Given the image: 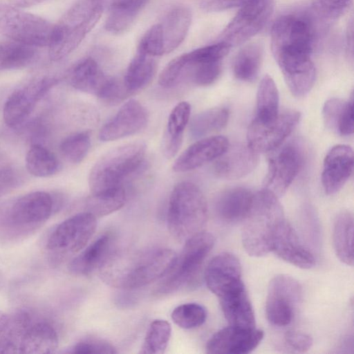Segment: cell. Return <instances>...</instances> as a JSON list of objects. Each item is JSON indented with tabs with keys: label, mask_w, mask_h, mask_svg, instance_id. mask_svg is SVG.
I'll use <instances>...</instances> for the list:
<instances>
[{
	"label": "cell",
	"mask_w": 354,
	"mask_h": 354,
	"mask_svg": "<svg viewBox=\"0 0 354 354\" xmlns=\"http://www.w3.org/2000/svg\"><path fill=\"white\" fill-rule=\"evenodd\" d=\"M326 25L312 11L280 16L271 30V50L286 82L296 97L306 95L315 81L311 55Z\"/></svg>",
	"instance_id": "1"
},
{
	"label": "cell",
	"mask_w": 354,
	"mask_h": 354,
	"mask_svg": "<svg viewBox=\"0 0 354 354\" xmlns=\"http://www.w3.org/2000/svg\"><path fill=\"white\" fill-rule=\"evenodd\" d=\"M176 257V252L168 248L111 253L99 270L109 285L134 289L164 277Z\"/></svg>",
	"instance_id": "2"
},
{
	"label": "cell",
	"mask_w": 354,
	"mask_h": 354,
	"mask_svg": "<svg viewBox=\"0 0 354 354\" xmlns=\"http://www.w3.org/2000/svg\"><path fill=\"white\" fill-rule=\"evenodd\" d=\"M230 48V46L219 41L178 55L161 71L158 83L164 88L185 82L196 86H209L220 76L223 60Z\"/></svg>",
	"instance_id": "3"
},
{
	"label": "cell",
	"mask_w": 354,
	"mask_h": 354,
	"mask_svg": "<svg viewBox=\"0 0 354 354\" xmlns=\"http://www.w3.org/2000/svg\"><path fill=\"white\" fill-rule=\"evenodd\" d=\"M284 221L277 196L264 188L254 193L250 208L243 221L241 239L246 252L259 257L271 252L274 236Z\"/></svg>",
	"instance_id": "4"
},
{
	"label": "cell",
	"mask_w": 354,
	"mask_h": 354,
	"mask_svg": "<svg viewBox=\"0 0 354 354\" xmlns=\"http://www.w3.org/2000/svg\"><path fill=\"white\" fill-rule=\"evenodd\" d=\"M102 0H80L53 26L49 56L59 61L71 54L95 27L103 13Z\"/></svg>",
	"instance_id": "5"
},
{
	"label": "cell",
	"mask_w": 354,
	"mask_h": 354,
	"mask_svg": "<svg viewBox=\"0 0 354 354\" xmlns=\"http://www.w3.org/2000/svg\"><path fill=\"white\" fill-rule=\"evenodd\" d=\"M207 218V204L205 196L195 184L183 181L178 183L170 195L167 210V227L176 239L187 240L203 231Z\"/></svg>",
	"instance_id": "6"
},
{
	"label": "cell",
	"mask_w": 354,
	"mask_h": 354,
	"mask_svg": "<svg viewBox=\"0 0 354 354\" xmlns=\"http://www.w3.org/2000/svg\"><path fill=\"white\" fill-rule=\"evenodd\" d=\"M145 155L146 145L142 141L124 144L106 152L89 174L91 194L122 186L123 180L140 167Z\"/></svg>",
	"instance_id": "7"
},
{
	"label": "cell",
	"mask_w": 354,
	"mask_h": 354,
	"mask_svg": "<svg viewBox=\"0 0 354 354\" xmlns=\"http://www.w3.org/2000/svg\"><path fill=\"white\" fill-rule=\"evenodd\" d=\"M214 242V236L205 231L187 239L173 267L157 288L156 294H169L195 283Z\"/></svg>",
	"instance_id": "8"
},
{
	"label": "cell",
	"mask_w": 354,
	"mask_h": 354,
	"mask_svg": "<svg viewBox=\"0 0 354 354\" xmlns=\"http://www.w3.org/2000/svg\"><path fill=\"white\" fill-rule=\"evenodd\" d=\"M53 25L20 8L0 4V33L8 39L35 47L48 46Z\"/></svg>",
	"instance_id": "9"
},
{
	"label": "cell",
	"mask_w": 354,
	"mask_h": 354,
	"mask_svg": "<svg viewBox=\"0 0 354 354\" xmlns=\"http://www.w3.org/2000/svg\"><path fill=\"white\" fill-rule=\"evenodd\" d=\"M302 299V287L295 278L286 274L273 277L268 286L266 301L268 322L278 327L289 325Z\"/></svg>",
	"instance_id": "10"
},
{
	"label": "cell",
	"mask_w": 354,
	"mask_h": 354,
	"mask_svg": "<svg viewBox=\"0 0 354 354\" xmlns=\"http://www.w3.org/2000/svg\"><path fill=\"white\" fill-rule=\"evenodd\" d=\"M273 6V0H251L246 3L225 27L220 41L231 47L245 43L264 27Z\"/></svg>",
	"instance_id": "11"
},
{
	"label": "cell",
	"mask_w": 354,
	"mask_h": 354,
	"mask_svg": "<svg viewBox=\"0 0 354 354\" xmlns=\"http://www.w3.org/2000/svg\"><path fill=\"white\" fill-rule=\"evenodd\" d=\"M96 227L94 215L88 212L78 213L56 227L48 239L47 248L62 254H75L86 246Z\"/></svg>",
	"instance_id": "12"
},
{
	"label": "cell",
	"mask_w": 354,
	"mask_h": 354,
	"mask_svg": "<svg viewBox=\"0 0 354 354\" xmlns=\"http://www.w3.org/2000/svg\"><path fill=\"white\" fill-rule=\"evenodd\" d=\"M301 114L296 111L279 113L269 122L254 119L247 133V145L257 153L267 152L280 146L292 133L300 120Z\"/></svg>",
	"instance_id": "13"
},
{
	"label": "cell",
	"mask_w": 354,
	"mask_h": 354,
	"mask_svg": "<svg viewBox=\"0 0 354 354\" xmlns=\"http://www.w3.org/2000/svg\"><path fill=\"white\" fill-rule=\"evenodd\" d=\"M57 84L51 77H41L19 87L7 99L3 111L7 126L21 125L30 115L37 103Z\"/></svg>",
	"instance_id": "14"
},
{
	"label": "cell",
	"mask_w": 354,
	"mask_h": 354,
	"mask_svg": "<svg viewBox=\"0 0 354 354\" xmlns=\"http://www.w3.org/2000/svg\"><path fill=\"white\" fill-rule=\"evenodd\" d=\"M302 164L300 149L288 144L269 161L263 188L278 198L281 196L297 176Z\"/></svg>",
	"instance_id": "15"
},
{
	"label": "cell",
	"mask_w": 354,
	"mask_h": 354,
	"mask_svg": "<svg viewBox=\"0 0 354 354\" xmlns=\"http://www.w3.org/2000/svg\"><path fill=\"white\" fill-rule=\"evenodd\" d=\"M239 259L230 252H221L208 263L204 272L207 288L218 298L236 289L244 283Z\"/></svg>",
	"instance_id": "16"
},
{
	"label": "cell",
	"mask_w": 354,
	"mask_h": 354,
	"mask_svg": "<svg viewBox=\"0 0 354 354\" xmlns=\"http://www.w3.org/2000/svg\"><path fill=\"white\" fill-rule=\"evenodd\" d=\"M148 120L146 108L138 100H129L101 128L99 138L106 142L133 135L144 129Z\"/></svg>",
	"instance_id": "17"
},
{
	"label": "cell",
	"mask_w": 354,
	"mask_h": 354,
	"mask_svg": "<svg viewBox=\"0 0 354 354\" xmlns=\"http://www.w3.org/2000/svg\"><path fill=\"white\" fill-rule=\"evenodd\" d=\"M260 329L243 328L229 325L215 333L207 341L206 352L211 354H247L263 338Z\"/></svg>",
	"instance_id": "18"
},
{
	"label": "cell",
	"mask_w": 354,
	"mask_h": 354,
	"mask_svg": "<svg viewBox=\"0 0 354 354\" xmlns=\"http://www.w3.org/2000/svg\"><path fill=\"white\" fill-rule=\"evenodd\" d=\"M353 152L351 147L337 145L326 154L323 165L322 183L326 194L339 192L353 173Z\"/></svg>",
	"instance_id": "19"
},
{
	"label": "cell",
	"mask_w": 354,
	"mask_h": 354,
	"mask_svg": "<svg viewBox=\"0 0 354 354\" xmlns=\"http://www.w3.org/2000/svg\"><path fill=\"white\" fill-rule=\"evenodd\" d=\"M229 147L223 136L201 139L187 147L175 160L173 170L183 173L197 169L221 156Z\"/></svg>",
	"instance_id": "20"
},
{
	"label": "cell",
	"mask_w": 354,
	"mask_h": 354,
	"mask_svg": "<svg viewBox=\"0 0 354 354\" xmlns=\"http://www.w3.org/2000/svg\"><path fill=\"white\" fill-rule=\"evenodd\" d=\"M54 206L52 196L45 192H33L18 198L11 207L10 218L16 225L41 223L50 216Z\"/></svg>",
	"instance_id": "21"
},
{
	"label": "cell",
	"mask_w": 354,
	"mask_h": 354,
	"mask_svg": "<svg viewBox=\"0 0 354 354\" xmlns=\"http://www.w3.org/2000/svg\"><path fill=\"white\" fill-rule=\"evenodd\" d=\"M272 252L281 259L301 269H310L315 264L313 254L301 244L295 231L286 220L277 232Z\"/></svg>",
	"instance_id": "22"
},
{
	"label": "cell",
	"mask_w": 354,
	"mask_h": 354,
	"mask_svg": "<svg viewBox=\"0 0 354 354\" xmlns=\"http://www.w3.org/2000/svg\"><path fill=\"white\" fill-rule=\"evenodd\" d=\"M259 162L258 153L248 145H237L227 149L214 165L215 174L221 178L234 180L249 174Z\"/></svg>",
	"instance_id": "23"
},
{
	"label": "cell",
	"mask_w": 354,
	"mask_h": 354,
	"mask_svg": "<svg viewBox=\"0 0 354 354\" xmlns=\"http://www.w3.org/2000/svg\"><path fill=\"white\" fill-rule=\"evenodd\" d=\"M58 342L57 332L50 324L45 321H33L30 317L19 337L18 353H53Z\"/></svg>",
	"instance_id": "24"
},
{
	"label": "cell",
	"mask_w": 354,
	"mask_h": 354,
	"mask_svg": "<svg viewBox=\"0 0 354 354\" xmlns=\"http://www.w3.org/2000/svg\"><path fill=\"white\" fill-rule=\"evenodd\" d=\"M254 192L243 187L226 189L216 201L218 217L226 223L243 221L249 212Z\"/></svg>",
	"instance_id": "25"
},
{
	"label": "cell",
	"mask_w": 354,
	"mask_h": 354,
	"mask_svg": "<svg viewBox=\"0 0 354 354\" xmlns=\"http://www.w3.org/2000/svg\"><path fill=\"white\" fill-rule=\"evenodd\" d=\"M218 299L229 325L248 329L255 328L254 313L245 285Z\"/></svg>",
	"instance_id": "26"
},
{
	"label": "cell",
	"mask_w": 354,
	"mask_h": 354,
	"mask_svg": "<svg viewBox=\"0 0 354 354\" xmlns=\"http://www.w3.org/2000/svg\"><path fill=\"white\" fill-rule=\"evenodd\" d=\"M192 12L184 6L171 8L159 23L165 53L176 50L185 40L192 23Z\"/></svg>",
	"instance_id": "27"
},
{
	"label": "cell",
	"mask_w": 354,
	"mask_h": 354,
	"mask_svg": "<svg viewBox=\"0 0 354 354\" xmlns=\"http://www.w3.org/2000/svg\"><path fill=\"white\" fill-rule=\"evenodd\" d=\"M112 236L105 234L86 247L69 264V270L75 275L88 276L100 269L111 254Z\"/></svg>",
	"instance_id": "28"
},
{
	"label": "cell",
	"mask_w": 354,
	"mask_h": 354,
	"mask_svg": "<svg viewBox=\"0 0 354 354\" xmlns=\"http://www.w3.org/2000/svg\"><path fill=\"white\" fill-rule=\"evenodd\" d=\"M149 0H113L104 24L109 32L119 35L127 31Z\"/></svg>",
	"instance_id": "29"
},
{
	"label": "cell",
	"mask_w": 354,
	"mask_h": 354,
	"mask_svg": "<svg viewBox=\"0 0 354 354\" xmlns=\"http://www.w3.org/2000/svg\"><path fill=\"white\" fill-rule=\"evenodd\" d=\"M70 82L75 89L98 96L107 81L98 63L92 57L80 61L70 73Z\"/></svg>",
	"instance_id": "30"
},
{
	"label": "cell",
	"mask_w": 354,
	"mask_h": 354,
	"mask_svg": "<svg viewBox=\"0 0 354 354\" xmlns=\"http://www.w3.org/2000/svg\"><path fill=\"white\" fill-rule=\"evenodd\" d=\"M190 113L191 106L187 102H179L171 110L163 141V151L167 158H173L179 151Z\"/></svg>",
	"instance_id": "31"
},
{
	"label": "cell",
	"mask_w": 354,
	"mask_h": 354,
	"mask_svg": "<svg viewBox=\"0 0 354 354\" xmlns=\"http://www.w3.org/2000/svg\"><path fill=\"white\" fill-rule=\"evenodd\" d=\"M326 127L342 136H350L354 130L353 100L331 98L327 100L322 109Z\"/></svg>",
	"instance_id": "32"
},
{
	"label": "cell",
	"mask_w": 354,
	"mask_h": 354,
	"mask_svg": "<svg viewBox=\"0 0 354 354\" xmlns=\"http://www.w3.org/2000/svg\"><path fill=\"white\" fill-rule=\"evenodd\" d=\"M353 217L348 211L339 212L334 221L333 241L335 254L344 263L353 265Z\"/></svg>",
	"instance_id": "33"
},
{
	"label": "cell",
	"mask_w": 354,
	"mask_h": 354,
	"mask_svg": "<svg viewBox=\"0 0 354 354\" xmlns=\"http://www.w3.org/2000/svg\"><path fill=\"white\" fill-rule=\"evenodd\" d=\"M156 66L155 57L137 50L123 80L127 90L132 93L145 87L154 76Z\"/></svg>",
	"instance_id": "34"
},
{
	"label": "cell",
	"mask_w": 354,
	"mask_h": 354,
	"mask_svg": "<svg viewBox=\"0 0 354 354\" xmlns=\"http://www.w3.org/2000/svg\"><path fill=\"white\" fill-rule=\"evenodd\" d=\"M37 56V47L10 39L0 42V71L26 67Z\"/></svg>",
	"instance_id": "35"
},
{
	"label": "cell",
	"mask_w": 354,
	"mask_h": 354,
	"mask_svg": "<svg viewBox=\"0 0 354 354\" xmlns=\"http://www.w3.org/2000/svg\"><path fill=\"white\" fill-rule=\"evenodd\" d=\"M262 53V48L257 43L250 44L241 48L233 62L234 76L241 81H254L260 71Z\"/></svg>",
	"instance_id": "36"
},
{
	"label": "cell",
	"mask_w": 354,
	"mask_h": 354,
	"mask_svg": "<svg viewBox=\"0 0 354 354\" xmlns=\"http://www.w3.org/2000/svg\"><path fill=\"white\" fill-rule=\"evenodd\" d=\"M122 186L96 194H91L85 203L86 212L96 216L109 215L122 208L126 202Z\"/></svg>",
	"instance_id": "37"
},
{
	"label": "cell",
	"mask_w": 354,
	"mask_h": 354,
	"mask_svg": "<svg viewBox=\"0 0 354 354\" xmlns=\"http://www.w3.org/2000/svg\"><path fill=\"white\" fill-rule=\"evenodd\" d=\"M279 93L271 77L266 75L261 80L257 95V115L255 119L269 122L279 115Z\"/></svg>",
	"instance_id": "38"
},
{
	"label": "cell",
	"mask_w": 354,
	"mask_h": 354,
	"mask_svg": "<svg viewBox=\"0 0 354 354\" xmlns=\"http://www.w3.org/2000/svg\"><path fill=\"white\" fill-rule=\"evenodd\" d=\"M26 167L32 176L46 178L58 171L59 162L48 149L40 145H34L27 152Z\"/></svg>",
	"instance_id": "39"
},
{
	"label": "cell",
	"mask_w": 354,
	"mask_h": 354,
	"mask_svg": "<svg viewBox=\"0 0 354 354\" xmlns=\"http://www.w3.org/2000/svg\"><path fill=\"white\" fill-rule=\"evenodd\" d=\"M229 118V111L223 107L213 108L196 115L190 123V133L201 138L223 129Z\"/></svg>",
	"instance_id": "40"
},
{
	"label": "cell",
	"mask_w": 354,
	"mask_h": 354,
	"mask_svg": "<svg viewBox=\"0 0 354 354\" xmlns=\"http://www.w3.org/2000/svg\"><path fill=\"white\" fill-rule=\"evenodd\" d=\"M171 334L170 324L164 319L153 320L149 325L142 345L143 354L165 353Z\"/></svg>",
	"instance_id": "41"
},
{
	"label": "cell",
	"mask_w": 354,
	"mask_h": 354,
	"mask_svg": "<svg viewBox=\"0 0 354 354\" xmlns=\"http://www.w3.org/2000/svg\"><path fill=\"white\" fill-rule=\"evenodd\" d=\"M171 317L180 328L192 329L203 325L207 318V310L201 304L186 303L175 308Z\"/></svg>",
	"instance_id": "42"
},
{
	"label": "cell",
	"mask_w": 354,
	"mask_h": 354,
	"mask_svg": "<svg viewBox=\"0 0 354 354\" xmlns=\"http://www.w3.org/2000/svg\"><path fill=\"white\" fill-rule=\"evenodd\" d=\"M91 147L88 131L74 133L66 137L60 145L64 156L71 162L80 163L86 156Z\"/></svg>",
	"instance_id": "43"
},
{
	"label": "cell",
	"mask_w": 354,
	"mask_h": 354,
	"mask_svg": "<svg viewBox=\"0 0 354 354\" xmlns=\"http://www.w3.org/2000/svg\"><path fill=\"white\" fill-rule=\"evenodd\" d=\"M351 4L352 0H311V11L327 26L344 15Z\"/></svg>",
	"instance_id": "44"
},
{
	"label": "cell",
	"mask_w": 354,
	"mask_h": 354,
	"mask_svg": "<svg viewBox=\"0 0 354 354\" xmlns=\"http://www.w3.org/2000/svg\"><path fill=\"white\" fill-rule=\"evenodd\" d=\"M137 50L155 57L165 55L159 23L153 25L147 30L142 37Z\"/></svg>",
	"instance_id": "45"
},
{
	"label": "cell",
	"mask_w": 354,
	"mask_h": 354,
	"mask_svg": "<svg viewBox=\"0 0 354 354\" xmlns=\"http://www.w3.org/2000/svg\"><path fill=\"white\" fill-rule=\"evenodd\" d=\"M129 93L124 82L109 77L97 97L104 102L114 104L124 100Z\"/></svg>",
	"instance_id": "46"
},
{
	"label": "cell",
	"mask_w": 354,
	"mask_h": 354,
	"mask_svg": "<svg viewBox=\"0 0 354 354\" xmlns=\"http://www.w3.org/2000/svg\"><path fill=\"white\" fill-rule=\"evenodd\" d=\"M69 353H117L115 348L108 342L97 338H87L75 344Z\"/></svg>",
	"instance_id": "47"
},
{
	"label": "cell",
	"mask_w": 354,
	"mask_h": 354,
	"mask_svg": "<svg viewBox=\"0 0 354 354\" xmlns=\"http://www.w3.org/2000/svg\"><path fill=\"white\" fill-rule=\"evenodd\" d=\"M284 342L291 350L298 353L308 351L313 345L310 335L298 330H288L284 335Z\"/></svg>",
	"instance_id": "48"
},
{
	"label": "cell",
	"mask_w": 354,
	"mask_h": 354,
	"mask_svg": "<svg viewBox=\"0 0 354 354\" xmlns=\"http://www.w3.org/2000/svg\"><path fill=\"white\" fill-rule=\"evenodd\" d=\"M251 0H201L200 8L208 12L223 11L242 6Z\"/></svg>",
	"instance_id": "49"
},
{
	"label": "cell",
	"mask_w": 354,
	"mask_h": 354,
	"mask_svg": "<svg viewBox=\"0 0 354 354\" xmlns=\"http://www.w3.org/2000/svg\"><path fill=\"white\" fill-rule=\"evenodd\" d=\"M18 181L19 178L12 169H0V197L14 189Z\"/></svg>",
	"instance_id": "50"
},
{
	"label": "cell",
	"mask_w": 354,
	"mask_h": 354,
	"mask_svg": "<svg viewBox=\"0 0 354 354\" xmlns=\"http://www.w3.org/2000/svg\"><path fill=\"white\" fill-rule=\"evenodd\" d=\"M346 50L348 55L353 58V23L351 18L348 23L346 30Z\"/></svg>",
	"instance_id": "51"
},
{
	"label": "cell",
	"mask_w": 354,
	"mask_h": 354,
	"mask_svg": "<svg viewBox=\"0 0 354 354\" xmlns=\"http://www.w3.org/2000/svg\"><path fill=\"white\" fill-rule=\"evenodd\" d=\"M47 0H10L12 3L19 8H26L35 6Z\"/></svg>",
	"instance_id": "52"
},
{
	"label": "cell",
	"mask_w": 354,
	"mask_h": 354,
	"mask_svg": "<svg viewBox=\"0 0 354 354\" xmlns=\"http://www.w3.org/2000/svg\"><path fill=\"white\" fill-rule=\"evenodd\" d=\"M8 316L0 310V331L7 322Z\"/></svg>",
	"instance_id": "53"
},
{
	"label": "cell",
	"mask_w": 354,
	"mask_h": 354,
	"mask_svg": "<svg viewBox=\"0 0 354 354\" xmlns=\"http://www.w3.org/2000/svg\"><path fill=\"white\" fill-rule=\"evenodd\" d=\"M3 283H4V279H3V274L0 270V289L3 286Z\"/></svg>",
	"instance_id": "54"
}]
</instances>
